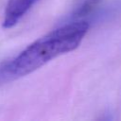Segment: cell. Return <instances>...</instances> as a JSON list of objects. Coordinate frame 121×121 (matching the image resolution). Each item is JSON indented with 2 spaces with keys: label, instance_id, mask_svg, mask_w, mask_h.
<instances>
[{
  "label": "cell",
  "instance_id": "7a4b0ae2",
  "mask_svg": "<svg viewBox=\"0 0 121 121\" xmlns=\"http://www.w3.org/2000/svg\"><path fill=\"white\" fill-rule=\"evenodd\" d=\"M38 0H9L3 19V26H14Z\"/></svg>",
  "mask_w": 121,
  "mask_h": 121
},
{
  "label": "cell",
  "instance_id": "3957f363",
  "mask_svg": "<svg viewBox=\"0 0 121 121\" xmlns=\"http://www.w3.org/2000/svg\"><path fill=\"white\" fill-rule=\"evenodd\" d=\"M102 1L103 0H77L71 11L70 18L72 21L83 20V18L91 14Z\"/></svg>",
  "mask_w": 121,
  "mask_h": 121
},
{
  "label": "cell",
  "instance_id": "6da1fadb",
  "mask_svg": "<svg viewBox=\"0 0 121 121\" xmlns=\"http://www.w3.org/2000/svg\"><path fill=\"white\" fill-rule=\"evenodd\" d=\"M88 28L85 20H75L42 36L0 67V82L27 76L53 59L75 50Z\"/></svg>",
  "mask_w": 121,
  "mask_h": 121
}]
</instances>
